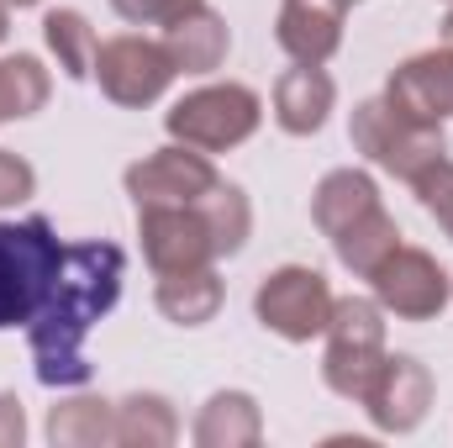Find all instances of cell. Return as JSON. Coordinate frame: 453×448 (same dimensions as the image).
<instances>
[{
	"instance_id": "1f68e13d",
	"label": "cell",
	"mask_w": 453,
	"mask_h": 448,
	"mask_svg": "<svg viewBox=\"0 0 453 448\" xmlns=\"http://www.w3.org/2000/svg\"><path fill=\"white\" fill-rule=\"evenodd\" d=\"M443 5H453V0H443Z\"/></svg>"
},
{
	"instance_id": "3957f363",
	"label": "cell",
	"mask_w": 453,
	"mask_h": 448,
	"mask_svg": "<svg viewBox=\"0 0 453 448\" xmlns=\"http://www.w3.org/2000/svg\"><path fill=\"white\" fill-rule=\"evenodd\" d=\"M258 121H264L258 90L232 85V80L226 85H201V90L180 96L169 106V116H164L169 137L185 143V148H201V153H226V148L248 143L258 132Z\"/></svg>"
},
{
	"instance_id": "e0dca14e",
	"label": "cell",
	"mask_w": 453,
	"mask_h": 448,
	"mask_svg": "<svg viewBox=\"0 0 453 448\" xmlns=\"http://www.w3.org/2000/svg\"><path fill=\"white\" fill-rule=\"evenodd\" d=\"M327 243H333V253H338L342 269H353L358 280H369V274L401 248V227H395V217H390L385 201H380V206H369L364 217H353L348 227H338Z\"/></svg>"
},
{
	"instance_id": "6da1fadb",
	"label": "cell",
	"mask_w": 453,
	"mask_h": 448,
	"mask_svg": "<svg viewBox=\"0 0 453 448\" xmlns=\"http://www.w3.org/2000/svg\"><path fill=\"white\" fill-rule=\"evenodd\" d=\"M121 280H127V253L116 243L90 237V243L64 248L58 280L48 301L37 306V317L27 322V348L48 390H80L90 380L85 337L121 301Z\"/></svg>"
},
{
	"instance_id": "4dcf8cb0",
	"label": "cell",
	"mask_w": 453,
	"mask_h": 448,
	"mask_svg": "<svg viewBox=\"0 0 453 448\" xmlns=\"http://www.w3.org/2000/svg\"><path fill=\"white\" fill-rule=\"evenodd\" d=\"M5 5H42V0H5Z\"/></svg>"
},
{
	"instance_id": "ac0fdd59",
	"label": "cell",
	"mask_w": 453,
	"mask_h": 448,
	"mask_svg": "<svg viewBox=\"0 0 453 448\" xmlns=\"http://www.w3.org/2000/svg\"><path fill=\"white\" fill-rule=\"evenodd\" d=\"M53 448H106L116 444V401L106 396H69L48 412Z\"/></svg>"
},
{
	"instance_id": "9a60e30c",
	"label": "cell",
	"mask_w": 453,
	"mask_h": 448,
	"mask_svg": "<svg viewBox=\"0 0 453 448\" xmlns=\"http://www.w3.org/2000/svg\"><path fill=\"white\" fill-rule=\"evenodd\" d=\"M222 274H217V264H206V269H174V274H158V290H153V301H158V312L174 322V328H201V322H211L217 312H222Z\"/></svg>"
},
{
	"instance_id": "83f0119b",
	"label": "cell",
	"mask_w": 453,
	"mask_h": 448,
	"mask_svg": "<svg viewBox=\"0 0 453 448\" xmlns=\"http://www.w3.org/2000/svg\"><path fill=\"white\" fill-rule=\"evenodd\" d=\"M27 438V412L11 390H0V448H21Z\"/></svg>"
},
{
	"instance_id": "4fadbf2b",
	"label": "cell",
	"mask_w": 453,
	"mask_h": 448,
	"mask_svg": "<svg viewBox=\"0 0 453 448\" xmlns=\"http://www.w3.org/2000/svg\"><path fill=\"white\" fill-rule=\"evenodd\" d=\"M338 106V85L322 64H296L274 80V121L290 137H311L327 127V116Z\"/></svg>"
},
{
	"instance_id": "d6a6232c",
	"label": "cell",
	"mask_w": 453,
	"mask_h": 448,
	"mask_svg": "<svg viewBox=\"0 0 453 448\" xmlns=\"http://www.w3.org/2000/svg\"><path fill=\"white\" fill-rule=\"evenodd\" d=\"M348 5H353V0H348Z\"/></svg>"
},
{
	"instance_id": "9c48e42d",
	"label": "cell",
	"mask_w": 453,
	"mask_h": 448,
	"mask_svg": "<svg viewBox=\"0 0 453 448\" xmlns=\"http://www.w3.org/2000/svg\"><path fill=\"white\" fill-rule=\"evenodd\" d=\"M137 237H142V259L153 264V274L206 269L222 259L201 201L196 206H137Z\"/></svg>"
},
{
	"instance_id": "4316f807",
	"label": "cell",
	"mask_w": 453,
	"mask_h": 448,
	"mask_svg": "<svg viewBox=\"0 0 453 448\" xmlns=\"http://www.w3.org/2000/svg\"><path fill=\"white\" fill-rule=\"evenodd\" d=\"M32 190H37V169L21 153L0 148V206H21Z\"/></svg>"
},
{
	"instance_id": "7a4b0ae2",
	"label": "cell",
	"mask_w": 453,
	"mask_h": 448,
	"mask_svg": "<svg viewBox=\"0 0 453 448\" xmlns=\"http://www.w3.org/2000/svg\"><path fill=\"white\" fill-rule=\"evenodd\" d=\"M58 264H64V243L48 217L0 222V333L27 328L37 317V306L58 280Z\"/></svg>"
},
{
	"instance_id": "d6986e66",
	"label": "cell",
	"mask_w": 453,
	"mask_h": 448,
	"mask_svg": "<svg viewBox=\"0 0 453 448\" xmlns=\"http://www.w3.org/2000/svg\"><path fill=\"white\" fill-rule=\"evenodd\" d=\"M369 206H380V185L364 169H333L311 190V222L322 227V237H333L338 227H348L353 217H364Z\"/></svg>"
},
{
	"instance_id": "d4e9b609",
	"label": "cell",
	"mask_w": 453,
	"mask_h": 448,
	"mask_svg": "<svg viewBox=\"0 0 453 448\" xmlns=\"http://www.w3.org/2000/svg\"><path fill=\"white\" fill-rule=\"evenodd\" d=\"M411 190H417V201L438 217V227L453 237V158L443 153V158H433L417 180H411Z\"/></svg>"
},
{
	"instance_id": "cb8c5ba5",
	"label": "cell",
	"mask_w": 453,
	"mask_h": 448,
	"mask_svg": "<svg viewBox=\"0 0 453 448\" xmlns=\"http://www.w3.org/2000/svg\"><path fill=\"white\" fill-rule=\"evenodd\" d=\"M201 206H206V222L217 232V253H237L242 243H248V232H253V206H248V196L232 185V180H217V190L211 196H201Z\"/></svg>"
},
{
	"instance_id": "7c38bea8",
	"label": "cell",
	"mask_w": 453,
	"mask_h": 448,
	"mask_svg": "<svg viewBox=\"0 0 453 448\" xmlns=\"http://www.w3.org/2000/svg\"><path fill=\"white\" fill-rule=\"evenodd\" d=\"M348 0H280L274 42L290 53V64H327L342 48Z\"/></svg>"
},
{
	"instance_id": "5bb4252c",
	"label": "cell",
	"mask_w": 453,
	"mask_h": 448,
	"mask_svg": "<svg viewBox=\"0 0 453 448\" xmlns=\"http://www.w3.org/2000/svg\"><path fill=\"white\" fill-rule=\"evenodd\" d=\"M164 48H169V58H174L180 74H211V69H222L226 48H232L226 16L211 11L206 0L190 5L185 16H174V21L164 27Z\"/></svg>"
},
{
	"instance_id": "277c9868",
	"label": "cell",
	"mask_w": 453,
	"mask_h": 448,
	"mask_svg": "<svg viewBox=\"0 0 453 448\" xmlns=\"http://www.w3.org/2000/svg\"><path fill=\"white\" fill-rule=\"evenodd\" d=\"M348 137H353V148H358L374 169H385V174H395V180H406V185H411L433 158L449 153L443 127L406 121L401 112H390L385 101H358V106H353V121H348Z\"/></svg>"
},
{
	"instance_id": "2e32d148",
	"label": "cell",
	"mask_w": 453,
	"mask_h": 448,
	"mask_svg": "<svg viewBox=\"0 0 453 448\" xmlns=\"http://www.w3.org/2000/svg\"><path fill=\"white\" fill-rule=\"evenodd\" d=\"M190 438L201 448H253L264 438V412H258V401L248 390H217L201 406Z\"/></svg>"
},
{
	"instance_id": "603a6c76",
	"label": "cell",
	"mask_w": 453,
	"mask_h": 448,
	"mask_svg": "<svg viewBox=\"0 0 453 448\" xmlns=\"http://www.w3.org/2000/svg\"><path fill=\"white\" fill-rule=\"evenodd\" d=\"M48 90H53V80H48L42 58H32V53L0 58V121H21V116L42 112Z\"/></svg>"
},
{
	"instance_id": "ba28073f",
	"label": "cell",
	"mask_w": 453,
	"mask_h": 448,
	"mask_svg": "<svg viewBox=\"0 0 453 448\" xmlns=\"http://www.w3.org/2000/svg\"><path fill=\"white\" fill-rule=\"evenodd\" d=\"M217 180H222V174H217L211 153L185 148V143H169V148L137 158V164L121 174L132 206H196L201 196L217 190Z\"/></svg>"
},
{
	"instance_id": "f546056e",
	"label": "cell",
	"mask_w": 453,
	"mask_h": 448,
	"mask_svg": "<svg viewBox=\"0 0 453 448\" xmlns=\"http://www.w3.org/2000/svg\"><path fill=\"white\" fill-rule=\"evenodd\" d=\"M443 42L453 48V5H449V16H443Z\"/></svg>"
},
{
	"instance_id": "f1b7e54d",
	"label": "cell",
	"mask_w": 453,
	"mask_h": 448,
	"mask_svg": "<svg viewBox=\"0 0 453 448\" xmlns=\"http://www.w3.org/2000/svg\"><path fill=\"white\" fill-rule=\"evenodd\" d=\"M5 37H11V5L0 0V42H5Z\"/></svg>"
},
{
	"instance_id": "8992f818",
	"label": "cell",
	"mask_w": 453,
	"mask_h": 448,
	"mask_svg": "<svg viewBox=\"0 0 453 448\" xmlns=\"http://www.w3.org/2000/svg\"><path fill=\"white\" fill-rule=\"evenodd\" d=\"M174 74L180 69H174L164 37H142V32L106 37L96 48V69H90V80L101 85V96L116 101V106H132V112L164 101V90L174 85Z\"/></svg>"
},
{
	"instance_id": "30bf717a",
	"label": "cell",
	"mask_w": 453,
	"mask_h": 448,
	"mask_svg": "<svg viewBox=\"0 0 453 448\" xmlns=\"http://www.w3.org/2000/svg\"><path fill=\"white\" fill-rule=\"evenodd\" d=\"M380 433H417L433 406V369L411 353H385L374 385L358 401Z\"/></svg>"
},
{
	"instance_id": "484cf974",
	"label": "cell",
	"mask_w": 453,
	"mask_h": 448,
	"mask_svg": "<svg viewBox=\"0 0 453 448\" xmlns=\"http://www.w3.org/2000/svg\"><path fill=\"white\" fill-rule=\"evenodd\" d=\"M201 0H111V11L127 27H169L174 16H185Z\"/></svg>"
},
{
	"instance_id": "44dd1931",
	"label": "cell",
	"mask_w": 453,
	"mask_h": 448,
	"mask_svg": "<svg viewBox=\"0 0 453 448\" xmlns=\"http://www.w3.org/2000/svg\"><path fill=\"white\" fill-rule=\"evenodd\" d=\"M42 42H48V53L58 58V69H64L69 80H90L101 37H96V27L85 21V11H69V5L48 11V16H42Z\"/></svg>"
},
{
	"instance_id": "52a82bcc",
	"label": "cell",
	"mask_w": 453,
	"mask_h": 448,
	"mask_svg": "<svg viewBox=\"0 0 453 448\" xmlns=\"http://www.w3.org/2000/svg\"><path fill=\"white\" fill-rule=\"evenodd\" d=\"M369 285H374V301L385 306V317H401V322H433L453 301L449 269L427 248H411V243H401L369 274Z\"/></svg>"
},
{
	"instance_id": "7402d4cb",
	"label": "cell",
	"mask_w": 453,
	"mask_h": 448,
	"mask_svg": "<svg viewBox=\"0 0 453 448\" xmlns=\"http://www.w3.org/2000/svg\"><path fill=\"white\" fill-rule=\"evenodd\" d=\"M327 348L385 353V306L374 296H338L333 301V322H327Z\"/></svg>"
},
{
	"instance_id": "ffe728a7",
	"label": "cell",
	"mask_w": 453,
	"mask_h": 448,
	"mask_svg": "<svg viewBox=\"0 0 453 448\" xmlns=\"http://www.w3.org/2000/svg\"><path fill=\"white\" fill-rule=\"evenodd\" d=\"M180 438V417L158 390H132L116 401V448H169Z\"/></svg>"
},
{
	"instance_id": "8fae6325",
	"label": "cell",
	"mask_w": 453,
	"mask_h": 448,
	"mask_svg": "<svg viewBox=\"0 0 453 448\" xmlns=\"http://www.w3.org/2000/svg\"><path fill=\"white\" fill-rule=\"evenodd\" d=\"M380 101H385L390 112H401L406 121L443 127L453 116V48L443 42V48H427V53L395 64Z\"/></svg>"
},
{
	"instance_id": "5b68a950",
	"label": "cell",
	"mask_w": 453,
	"mask_h": 448,
	"mask_svg": "<svg viewBox=\"0 0 453 448\" xmlns=\"http://www.w3.org/2000/svg\"><path fill=\"white\" fill-rule=\"evenodd\" d=\"M333 285L322 269H306V264H280L274 274L258 280L253 290V317L285 343H311V337L327 333L333 322Z\"/></svg>"
}]
</instances>
